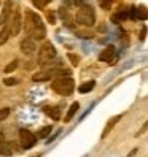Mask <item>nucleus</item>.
Here are the masks:
<instances>
[{
    "label": "nucleus",
    "mask_w": 148,
    "mask_h": 157,
    "mask_svg": "<svg viewBox=\"0 0 148 157\" xmlns=\"http://www.w3.org/2000/svg\"><path fill=\"white\" fill-rule=\"evenodd\" d=\"M51 2H53V0H32L34 6H35V8H38V10H45L46 5L51 3Z\"/></svg>",
    "instance_id": "obj_17"
},
{
    "label": "nucleus",
    "mask_w": 148,
    "mask_h": 157,
    "mask_svg": "<svg viewBox=\"0 0 148 157\" xmlns=\"http://www.w3.org/2000/svg\"><path fill=\"white\" fill-rule=\"evenodd\" d=\"M24 30L27 36L37 40H45L46 36V27L43 24V19L32 10H26L24 11Z\"/></svg>",
    "instance_id": "obj_1"
},
{
    "label": "nucleus",
    "mask_w": 148,
    "mask_h": 157,
    "mask_svg": "<svg viewBox=\"0 0 148 157\" xmlns=\"http://www.w3.org/2000/svg\"><path fill=\"white\" fill-rule=\"evenodd\" d=\"M10 113H11L10 108H2L0 109V121H5V119L10 116Z\"/></svg>",
    "instance_id": "obj_23"
},
{
    "label": "nucleus",
    "mask_w": 148,
    "mask_h": 157,
    "mask_svg": "<svg viewBox=\"0 0 148 157\" xmlns=\"http://www.w3.org/2000/svg\"><path fill=\"white\" fill-rule=\"evenodd\" d=\"M67 59L70 60V63H72L73 67H77L78 63H80V57H78V56H75L73 52H69V54H67Z\"/></svg>",
    "instance_id": "obj_22"
},
{
    "label": "nucleus",
    "mask_w": 148,
    "mask_h": 157,
    "mask_svg": "<svg viewBox=\"0 0 148 157\" xmlns=\"http://www.w3.org/2000/svg\"><path fill=\"white\" fill-rule=\"evenodd\" d=\"M51 87L56 94L67 97V95L73 94V90H75V81L70 76H58L51 82Z\"/></svg>",
    "instance_id": "obj_2"
},
{
    "label": "nucleus",
    "mask_w": 148,
    "mask_h": 157,
    "mask_svg": "<svg viewBox=\"0 0 148 157\" xmlns=\"http://www.w3.org/2000/svg\"><path fill=\"white\" fill-rule=\"evenodd\" d=\"M75 19L83 27H92V25L96 24V13H94V10H92V6L83 3V5L78 6L77 14H75Z\"/></svg>",
    "instance_id": "obj_3"
},
{
    "label": "nucleus",
    "mask_w": 148,
    "mask_h": 157,
    "mask_svg": "<svg viewBox=\"0 0 148 157\" xmlns=\"http://www.w3.org/2000/svg\"><path fill=\"white\" fill-rule=\"evenodd\" d=\"M8 38H10V33H8V30L3 27V29L0 30V46L5 44V43L8 41Z\"/></svg>",
    "instance_id": "obj_21"
},
{
    "label": "nucleus",
    "mask_w": 148,
    "mask_h": 157,
    "mask_svg": "<svg viewBox=\"0 0 148 157\" xmlns=\"http://www.w3.org/2000/svg\"><path fill=\"white\" fill-rule=\"evenodd\" d=\"M3 27L8 30V33H10V36H16L18 33H19L21 27H22V21H21V13L18 10H13L10 17L6 19V22L3 24Z\"/></svg>",
    "instance_id": "obj_5"
},
{
    "label": "nucleus",
    "mask_w": 148,
    "mask_h": 157,
    "mask_svg": "<svg viewBox=\"0 0 148 157\" xmlns=\"http://www.w3.org/2000/svg\"><path fill=\"white\" fill-rule=\"evenodd\" d=\"M78 108H80V105L77 103V101H75V103H72L70 108H69V111H67V114H66V117H64V121H66V122H70V121H72V117L77 114Z\"/></svg>",
    "instance_id": "obj_16"
},
{
    "label": "nucleus",
    "mask_w": 148,
    "mask_h": 157,
    "mask_svg": "<svg viewBox=\"0 0 148 157\" xmlns=\"http://www.w3.org/2000/svg\"><path fill=\"white\" fill-rule=\"evenodd\" d=\"M43 111L46 113V116H50L53 121H59L61 119V108L59 106H45Z\"/></svg>",
    "instance_id": "obj_12"
},
{
    "label": "nucleus",
    "mask_w": 148,
    "mask_h": 157,
    "mask_svg": "<svg viewBox=\"0 0 148 157\" xmlns=\"http://www.w3.org/2000/svg\"><path fill=\"white\" fill-rule=\"evenodd\" d=\"M61 68V67H59ZM59 68H48V67H43V70L37 71L35 75L32 76V79L35 82H43V81H50L51 78L58 76V70Z\"/></svg>",
    "instance_id": "obj_7"
},
{
    "label": "nucleus",
    "mask_w": 148,
    "mask_h": 157,
    "mask_svg": "<svg viewBox=\"0 0 148 157\" xmlns=\"http://www.w3.org/2000/svg\"><path fill=\"white\" fill-rule=\"evenodd\" d=\"M11 11H13V0H5V3L2 6V11H0V25H3L6 22Z\"/></svg>",
    "instance_id": "obj_10"
},
{
    "label": "nucleus",
    "mask_w": 148,
    "mask_h": 157,
    "mask_svg": "<svg viewBox=\"0 0 148 157\" xmlns=\"http://www.w3.org/2000/svg\"><path fill=\"white\" fill-rule=\"evenodd\" d=\"M48 21H50L51 24H54V22H56V16H54L53 13H48Z\"/></svg>",
    "instance_id": "obj_26"
},
{
    "label": "nucleus",
    "mask_w": 148,
    "mask_h": 157,
    "mask_svg": "<svg viewBox=\"0 0 148 157\" xmlns=\"http://www.w3.org/2000/svg\"><path fill=\"white\" fill-rule=\"evenodd\" d=\"M18 65H19V60L14 59V60H11V62L5 67V70H3V71H5V73H11V71H14V70L18 68Z\"/></svg>",
    "instance_id": "obj_18"
},
{
    "label": "nucleus",
    "mask_w": 148,
    "mask_h": 157,
    "mask_svg": "<svg viewBox=\"0 0 148 157\" xmlns=\"http://www.w3.org/2000/svg\"><path fill=\"white\" fill-rule=\"evenodd\" d=\"M51 128H53L51 125H46V127L42 128V130H38V133H37L35 136H37V138H46V136L51 133Z\"/></svg>",
    "instance_id": "obj_19"
},
{
    "label": "nucleus",
    "mask_w": 148,
    "mask_h": 157,
    "mask_svg": "<svg viewBox=\"0 0 148 157\" xmlns=\"http://www.w3.org/2000/svg\"><path fill=\"white\" fill-rule=\"evenodd\" d=\"M18 82H19V79H16V78H5L3 79V84H6V86H14Z\"/></svg>",
    "instance_id": "obj_25"
},
{
    "label": "nucleus",
    "mask_w": 148,
    "mask_h": 157,
    "mask_svg": "<svg viewBox=\"0 0 148 157\" xmlns=\"http://www.w3.org/2000/svg\"><path fill=\"white\" fill-rule=\"evenodd\" d=\"M96 87V81H86V82H83V84L78 87V92L80 94H86V92H91L92 89Z\"/></svg>",
    "instance_id": "obj_15"
},
{
    "label": "nucleus",
    "mask_w": 148,
    "mask_h": 157,
    "mask_svg": "<svg viewBox=\"0 0 148 157\" xmlns=\"http://www.w3.org/2000/svg\"><path fill=\"white\" fill-rule=\"evenodd\" d=\"M99 59L102 62H107L110 63V65H113V63H116V59H118V54H116V48L113 44H108L107 48L102 49V52L99 54Z\"/></svg>",
    "instance_id": "obj_8"
},
{
    "label": "nucleus",
    "mask_w": 148,
    "mask_h": 157,
    "mask_svg": "<svg viewBox=\"0 0 148 157\" xmlns=\"http://www.w3.org/2000/svg\"><path fill=\"white\" fill-rule=\"evenodd\" d=\"M58 14H59V17H61V21L66 24L67 27H73L75 24H73V17H72V14L69 13V10L67 8H59V11H58Z\"/></svg>",
    "instance_id": "obj_11"
},
{
    "label": "nucleus",
    "mask_w": 148,
    "mask_h": 157,
    "mask_svg": "<svg viewBox=\"0 0 148 157\" xmlns=\"http://www.w3.org/2000/svg\"><path fill=\"white\" fill-rule=\"evenodd\" d=\"M19 141H21V146L24 149H30L37 144V136L30 132L27 130V128H21L19 130Z\"/></svg>",
    "instance_id": "obj_6"
},
{
    "label": "nucleus",
    "mask_w": 148,
    "mask_h": 157,
    "mask_svg": "<svg viewBox=\"0 0 148 157\" xmlns=\"http://www.w3.org/2000/svg\"><path fill=\"white\" fill-rule=\"evenodd\" d=\"M135 10H137L135 11V16L138 17V19H146V6L142 5V6H137Z\"/></svg>",
    "instance_id": "obj_20"
},
{
    "label": "nucleus",
    "mask_w": 148,
    "mask_h": 157,
    "mask_svg": "<svg viewBox=\"0 0 148 157\" xmlns=\"http://www.w3.org/2000/svg\"><path fill=\"white\" fill-rule=\"evenodd\" d=\"M119 119H121V116H116V117H112V119H110V121L107 122V125H105V128H104V132H102V140H104V138H107V135H108L110 130H112V128L118 124Z\"/></svg>",
    "instance_id": "obj_14"
},
{
    "label": "nucleus",
    "mask_w": 148,
    "mask_h": 157,
    "mask_svg": "<svg viewBox=\"0 0 148 157\" xmlns=\"http://www.w3.org/2000/svg\"><path fill=\"white\" fill-rule=\"evenodd\" d=\"M99 5L104 8V10H110L112 8V0H99Z\"/></svg>",
    "instance_id": "obj_24"
},
{
    "label": "nucleus",
    "mask_w": 148,
    "mask_h": 157,
    "mask_svg": "<svg viewBox=\"0 0 148 157\" xmlns=\"http://www.w3.org/2000/svg\"><path fill=\"white\" fill-rule=\"evenodd\" d=\"M21 51L26 54V56H30L37 51V41L30 36H26V38L21 41Z\"/></svg>",
    "instance_id": "obj_9"
},
{
    "label": "nucleus",
    "mask_w": 148,
    "mask_h": 157,
    "mask_svg": "<svg viewBox=\"0 0 148 157\" xmlns=\"http://www.w3.org/2000/svg\"><path fill=\"white\" fill-rule=\"evenodd\" d=\"M16 149V146L14 143L11 141H3V143H0V154L2 155H11Z\"/></svg>",
    "instance_id": "obj_13"
},
{
    "label": "nucleus",
    "mask_w": 148,
    "mask_h": 157,
    "mask_svg": "<svg viewBox=\"0 0 148 157\" xmlns=\"http://www.w3.org/2000/svg\"><path fill=\"white\" fill-rule=\"evenodd\" d=\"M56 48H54V44L51 41H45L42 44V48H38V57H37V63L38 65H45V63L51 62L53 59H56Z\"/></svg>",
    "instance_id": "obj_4"
}]
</instances>
